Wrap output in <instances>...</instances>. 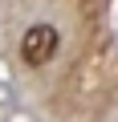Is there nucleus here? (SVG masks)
I'll use <instances>...</instances> for the list:
<instances>
[{
    "instance_id": "f257e3e1",
    "label": "nucleus",
    "mask_w": 118,
    "mask_h": 122,
    "mask_svg": "<svg viewBox=\"0 0 118 122\" xmlns=\"http://www.w3.org/2000/svg\"><path fill=\"white\" fill-rule=\"evenodd\" d=\"M57 45H61V37H57L53 25H33L21 37V57H25V65H49Z\"/></svg>"
}]
</instances>
